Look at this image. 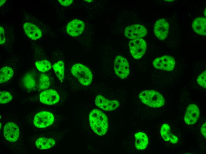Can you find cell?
Listing matches in <instances>:
<instances>
[{
  "label": "cell",
  "mask_w": 206,
  "mask_h": 154,
  "mask_svg": "<svg viewBox=\"0 0 206 154\" xmlns=\"http://www.w3.org/2000/svg\"><path fill=\"white\" fill-rule=\"evenodd\" d=\"M84 26V24L82 21L78 19L73 20L67 24V32L71 36H78L83 31Z\"/></svg>",
  "instance_id": "obj_13"
},
{
  "label": "cell",
  "mask_w": 206,
  "mask_h": 154,
  "mask_svg": "<svg viewBox=\"0 0 206 154\" xmlns=\"http://www.w3.org/2000/svg\"><path fill=\"white\" fill-rule=\"evenodd\" d=\"M206 71H205L198 76L197 80L198 84L205 88H206Z\"/></svg>",
  "instance_id": "obj_25"
},
{
  "label": "cell",
  "mask_w": 206,
  "mask_h": 154,
  "mask_svg": "<svg viewBox=\"0 0 206 154\" xmlns=\"http://www.w3.org/2000/svg\"><path fill=\"white\" fill-rule=\"evenodd\" d=\"M199 111L197 106L195 104H191L188 106L185 114L184 120L188 124L195 123L198 120Z\"/></svg>",
  "instance_id": "obj_14"
},
{
  "label": "cell",
  "mask_w": 206,
  "mask_h": 154,
  "mask_svg": "<svg viewBox=\"0 0 206 154\" xmlns=\"http://www.w3.org/2000/svg\"><path fill=\"white\" fill-rule=\"evenodd\" d=\"M201 131L203 135V136L206 138V122L204 123L202 126L201 129Z\"/></svg>",
  "instance_id": "obj_28"
},
{
  "label": "cell",
  "mask_w": 206,
  "mask_h": 154,
  "mask_svg": "<svg viewBox=\"0 0 206 154\" xmlns=\"http://www.w3.org/2000/svg\"><path fill=\"white\" fill-rule=\"evenodd\" d=\"M147 33V30L144 26L139 24H134L126 27L124 34L128 38L133 39L143 37Z\"/></svg>",
  "instance_id": "obj_9"
},
{
  "label": "cell",
  "mask_w": 206,
  "mask_h": 154,
  "mask_svg": "<svg viewBox=\"0 0 206 154\" xmlns=\"http://www.w3.org/2000/svg\"><path fill=\"white\" fill-rule=\"evenodd\" d=\"M169 30L168 22L164 19L158 20L154 26V32L156 37L161 40H163L166 37Z\"/></svg>",
  "instance_id": "obj_10"
},
{
  "label": "cell",
  "mask_w": 206,
  "mask_h": 154,
  "mask_svg": "<svg viewBox=\"0 0 206 154\" xmlns=\"http://www.w3.org/2000/svg\"><path fill=\"white\" fill-rule=\"evenodd\" d=\"M153 64L157 69L170 71L174 68L175 61L173 57L165 55L155 59L153 62Z\"/></svg>",
  "instance_id": "obj_8"
},
{
  "label": "cell",
  "mask_w": 206,
  "mask_h": 154,
  "mask_svg": "<svg viewBox=\"0 0 206 154\" xmlns=\"http://www.w3.org/2000/svg\"><path fill=\"white\" fill-rule=\"evenodd\" d=\"M90 126L97 134L102 136L107 132L108 123L106 115L101 111L96 109L93 110L89 114Z\"/></svg>",
  "instance_id": "obj_1"
},
{
  "label": "cell",
  "mask_w": 206,
  "mask_h": 154,
  "mask_svg": "<svg viewBox=\"0 0 206 154\" xmlns=\"http://www.w3.org/2000/svg\"><path fill=\"white\" fill-rule=\"evenodd\" d=\"M14 71L11 68L6 66L2 68L0 70V83L7 81L13 76Z\"/></svg>",
  "instance_id": "obj_20"
},
{
  "label": "cell",
  "mask_w": 206,
  "mask_h": 154,
  "mask_svg": "<svg viewBox=\"0 0 206 154\" xmlns=\"http://www.w3.org/2000/svg\"><path fill=\"white\" fill-rule=\"evenodd\" d=\"M6 41L4 36V32L3 28L0 27V44H2L4 43Z\"/></svg>",
  "instance_id": "obj_26"
},
{
  "label": "cell",
  "mask_w": 206,
  "mask_h": 154,
  "mask_svg": "<svg viewBox=\"0 0 206 154\" xmlns=\"http://www.w3.org/2000/svg\"><path fill=\"white\" fill-rule=\"evenodd\" d=\"M12 99V97L10 93L7 91L0 92V104H5L9 102Z\"/></svg>",
  "instance_id": "obj_24"
},
{
  "label": "cell",
  "mask_w": 206,
  "mask_h": 154,
  "mask_svg": "<svg viewBox=\"0 0 206 154\" xmlns=\"http://www.w3.org/2000/svg\"><path fill=\"white\" fill-rule=\"evenodd\" d=\"M52 68L58 79L61 82L64 78V65L62 61H59L55 63Z\"/></svg>",
  "instance_id": "obj_21"
},
{
  "label": "cell",
  "mask_w": 206,
  "mask_h": 154,
  "mask_svg": "<svg viewBox=\"0 0 206 154\" xmlns=\"http://www.w3.org/2000/svg\"><path fill=\"white\" fill-rule=\"evenodd\" d=\"M165 1H173V0H165Z\"/></svg>",
  "instance_id": "obj_30"
},
{
  "label": "cell",
  "mask_w": 206,
  "mask_h": 154,
  "mask_svg": "<svg viewBox=\"0 0 206 154\" xmlns=\"http://www.w3.org/2000/svg\"><path fill=\"white\" fill-rule=\"evenodd\" d=\"M71 71L72 74L82 85L87 86L91 84L92 79V73L86 66L80 63L76 64L72 67Z\"/></svg>",
  "instance_id": "obj_3"
},
{
  "label": "cell",
  "mask_w": 206,
  "mask_h": 154,
  "mask_svg": "<svg viewBox=\"0 0 206 154\" xmlns=\"http://www.w3.org/2000/svg\"><path fill=\"white\" fill-rule=\"evenodd\" d=\"M160 133L162 137L165 141H169L173 144H175L178 141V138L171 133L170 128L167 124H164L162 125Z\"/></svg>",
  "instance_id": "obj_17"
},
{
  "label": "cell",
  "mask_w": 206,
  "mask_h": 154,
  "mask_svg": "<svg viewBox=\"0 0 206 154\" xmlns=\"http://www.w3.org/2000/svg\"><path fill=\"white\" fill-rule=\"evenodd\" d=\"M54 120V116L52 113L42 111L36 114L33 118V123L37 127L45 128L51 125Z\"/></svg>",
  "instance_id": "obj_5"
},
{
  "label": "cell",
  "mask_w": 206,
  "mask_h": 154,
  "mask_svg": "<svg viewBox=\"0 0 206 154\" xmlns=\"http://www.w3.org/2000/svg\"><path fill=\"white\" fill-rule=\"evenodd\" d=\"M58 1L62 5L67 6L70 5L72 2L73 0H59Z\"/></svg>",
  "instance_id": "obj_27"
},
{
  "label": "cell",
  "mask_w": 206,
  "mask_h": 154,
  "mask_svg": "<svg viewBox=\"0 0 206 154\" xmlns=\"http://www.w3.org/2000/svg\"><path fill=\"white\" fill-rule=\"evenodd\" d=\"M39 87L41 90L47 88L50 85L49 79V77L45 74H42L39 79Z\"/></svg>",
  "instance_id": "obj_23"
},
{
  "label": "cell",
  "mask_w": 206,
  "mask_h": 154,
  "mask_svg": "<svg viewBox=\"0 0 206 154\" xmlns=\"http://www.w3.org/2000/svg\"><path fill=\"white\" fill-rule=\"evenodd\" d=\"M130 53L133 58L138 59L144 54L147 48L146 41L141 38L131 40L129 43Z\"/></svg>",
  "instance_id": "obj_4"
},
{
  "label": "cell",
  "mask_w": 206,
  "mask_h": 154,
  "mask_svg": "<svg viewBox=\"0 0 206 154\" xmlns=\"http://www.w3.org/2000/svg\"><path fill=\"white\" fill-rule=\"evenodd\" d=\"M6 0H0V6L2 5L3 4H4V3L5 2Z\"/></svg>",
  "instance_id": "obj_29"
},
{
  "label": "cell",
  "mask_w": 206,
  "mask_h": 154,
  "mask_svg": "<svg viewBox=\"0 0 206 154\" xmlns=\"http://www.w3.org/2000/svg\"><path fill=\"white\" fill-rule=\"evenodd\" d=\"M95 103L97 107L106 111L115 110L119 105V102L116 100H109L101 95H98L96 97Z\"/></svg>",
  "instance_id": "obj_12"
},
{
  "label": "cell",
  "mask_w": 206,
  "mask_h": 154,
  "mask_svg": "<svg viewBox=\"0 0 206 154\" xmlns=\"http://www.w3.org/2000/svg\"><path fill=\"white\" fill-rule=\"evenodd\" d=\"M55 143V140L53 138L42 137L36 140L35 145L38 149L45 150L53 147Z\"/></svg>",
  "instance_id": "obj_19"
},
{
  "label": "cell",
  "mask_w": 206,
  "mask_h": 154,
  "mask_svg": "<svg viewBox=\"0 0 206 154\" xmlns=\"http://www.w3.org/2000/svg\"><path fill=\"white\" fill-rule=\"evenodd\" d=\"M135 145L136 148L139 150L145 149L148 143L147 135L143 132H139L135 134Z\"/></svg>",
  "instance_id": "obj_18"
},
{
  "label": "cell",
  "mask_w": 206,
  "mask_h": 154,
  "mask_svg": "<svg viewBox=\"0 0 206 154\" xmlns=\"http://www.w3.org/2000/svg\"><path fill=\"white\" fill-rule=\"evenodd\" d=\"M3 134L5 139L11 142L17 141L20 136L19 128L15 123L9 122L6 123L3 129Z\"/></svg>",
  "instance_id": "obj_7"
},
{
  "label": "cell",
  "mask_w": 206,
  "mask_h": 154,
  "mask_svg": "<svg viewBox=\"0 0 206 154\" xmlns=\"http://www.w3.org/2000/svg\"><path fill=\"white\" fill-rule=\"evenodd\" d=\"M35 65L38 70L42 72L48 71L52 67L50 62L46 60L37 61L35 62Z\"/></svg>",
  "instance_id": "obj_22"
},
{
  "label": "cell",
  "mask_w": 206,
  "mask_h": 154,
  "mask_svg": "<svg viewBox=\"0 0 206 154\" xmlns=\"http://www.w3.org/2000/svg\"><path fill=\"white\" fill-rule=\"evenodd\" d=\"M59 96L58 93L53 89L45 90L41 92L39 95L40 101L47 105H53L59 100Z\"/></svg>",
  "instance_id": "obj_11"
},
{
  "label": "cell",
  "mask_w": 206,
  "mask_h": 154,
  "mask_svg": "<svg viewBox=\"0 0 206 154\" xmlns=\"http://www.w3.org/2000/svg\"><path fill=\"white\" fill-rule=\"evenodd\" d=\"M139 97L142 102L151 107H161L164 104L165 100L162 95L154 90L143 91Z\"/></svg>",
  "instance_id": "obj_2"
},
{
  "label": "cell",
  "mask_w": 206,
  "mask_h": 154,
  "mask_svg": "<svg viewBox=\"0 0 206 154\" xmlns=\"http://www.w3.org/2000/svg\"><path fill=\"white\" fill-rule=\"evenodd\" d=\"M114 69L118 77L121 79L125 78L130 72L129 64L126 59L121 56H117L114 61Z\"/></svg>",
  "instance_id": "obj_6"
},
{
  "label": "cell",
  "mask_w": 206,
  "mask_h": 154,
  "mask_svg": "<svg viewBox=\"0 0 206 154\" xmlns=\"http://www.w3.org/2000/svg\"><path fill=\"white\" fill-rule=\"evenodd\" d=\"M192 27L194 31L198 34L205 35L206 34V19L203 17H199L193 21Z\"/></svg>",
  "instance_id": "obj_16"
},
{
  "label": "cell",
  "mask_w": 206,
  "mask_h": 154,
  "mask_svg": "<svg viewBox=\"0 0 206 154\" xmlns=\"http://www.w3.org/2000/svg\"><path fill=\"white\" fill-rule=\"evenodd\" d=\"M23 28L28 37L33 40H36L42 36L40 30L34 24L30 23H25Z\"/></svg>",
  "instance_id": "obj_15"
}]
</instances>
